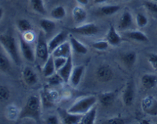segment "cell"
<instances>
[{
	"mask_svg": "<svg viewBox=\"0 0 157 124\" xmlns=\"http://www.w3.org/2000/svg\"><path fill=\"white\" fill-rule=\"evenodd\" d=\"M71 46L70 42L64 41L53 51L52 55L54 56V58L63 57V58H67L71 56Z\"/></svg>",
	"mask_w": 157,
	"mask_h": 124,
	"instance_id": "obj_13",
	"label": "cell"
},
{
	"mask_svg": "<svg viewBox=\"0 0 157 124\" xmlns=\"http://www.w3.org/2000/svg\"><path fill=\"white\" fill-rule=\"evenodd\" d=\"M0 44L2 46L6 53L9 55L12 61L16 65H19L21 64V59H20L16 41L13 35L10 33L0 35Z\"/></svg>",
	"mask_w": 157,
	"mask_h": 124,
	"instance_id": "obj_2",
	"label": "cell"
},
{
	"mask_svg": "<svg viewBox=\"0 0 157 124\" xmlns=\"http://www.w3.org/2000/svg\"><path fill=\"white\" fill-rule=\"evenodd\" d=\"M41 114V98L36 94L29 96L25 105L19 113V119H32L36 122H39Z\"/></svg>",
	"mask_w": 157,
	"mask_h": 124,
	"instance_id": "obj_1",
	"label": "cell"
},
{
	"mask_svg": "<svg viewBox=\"0 0 157 124\" xmlns=\"http://www.w3.org/2000/svg\"><path fill=\"white\" fill-rule=\"evenodd\" d=\"M70 44L71 48L76 53L80 54H86L88 51L87 47L84 44H83L81 41H78L76 38H75L73 35L70 36Z\"/></svg>",
	"mask_w": 157,
	"mask_h": 124,
	"instance_id": "obj_17",
	"label": "cell"
},
{
	"mask_svg": "<svg viewBox=\"0 0 157 124\" xmlns=\"http://www.w3.org/2000/svg\"><path fill=\"white\" fill-rule=\"evenodd\" d=\"M97 102V97L94 96H88L83 97L73 104L67 110L69 113L83 115L87 113L90 108L95 106Z\"/></svg>",
	"mask_w": 157,
	"mask_h": 124,
	"instance_id": "obj_3",
	"label": "cell"
},
{
	"mask_svg": "<svg viewBox=\"0 0 157 124\" xmlns=\"http://www.w3.org/2000/svg\"><path fill=\"white\" fill-rule=\"evenodd\" d=\"M69 30L73 33L78 34V35L90 36L98 34L99 32V28L94 23H87L81 26L69 28Z\"/></svg>",
	"mask_w": 157,
	"mask_h": 124,
	"instance_id": "obj_6",
	"label": "cell"
},
{
	"mask_svg": "<svg viewBox=\"0 0 157 124\" xmlns=\"http://www.w3.org/2000/svg\"><path fill=\"white\" fill-rule=\"evenodd\" d=\"M10 97V90L6 86L0 85V102H5Z\"/></svg>",
	"mask_w": 157,
	"mask_h": 124,
	"instance_id": "obj_33",
	"label": "cell"
},
{
	"mask_svg": "<svg viewBox=\"0 0 157 124\" xmlns=\"http://www.w3.org/2000/svg\"><path fill=\"white\" fill-rule=\"evenodd\" d=\"M106 1H107V0H94V2L98 4V3H104Z\"/></svg>",
	"mask_w": 157,
	"mask_h": 124,
	"instance_id": "obj_43",
	"label": "cell"
},
{
	"mask_svg": "<svg viewBox=\"0 0 157 124\" xmlns=\"http://www.w3.org/2000/svg\"><path fill=\"white\" fill-rule=\"evenodd\" d=\"M141 107L146 114L150 116L157 115V100L153 96H148L144 97L141 102Z\"/></svg>",
	"mask_w": 157,
	"mask_h": 124,
	"instance_id": "obj_7",
	"label": "cell"
},
{
	"mask_svg": "<svg viewBox=\"0 0 157 124\" xmlns=\"http://www.w3.org/2000/svg\"><path fill=\"white\" fill-rule=\"evenodd\" d=\"M121 9V7L117 5H110V6H105L101 7V13L105 15H112L117 13Z\"/></svg>",
	"mask_w": 157,
	"mask_h": 124,
	"instance_id": "obj_30",
	"label": "cell"
},
{
	"mask_svg": "<svg viewBox=\"0 0 157 124\" xmlns=\"http://www.w3.org/2000/svg\"><path fill=\"white\" fill-rule=\"evenodd\" d=\"M125 1H127V0H125Z\"/></svg>",
	"mask_w": 157,
	"mask_h": 124,
	"instance_id": "obj_46",
	"label": "cell"
},
{
	"mask_svg": "<svg viewBox=\"0 0 157 124\" xmlns=\"http://www.w3.org/2000/svg\"><path fill=\"white\" fill-rule=\"evenodd\" d=\"M67 37V32L63 31V32H59L58 34H57L55 37L51 39V41L48 42V49L49 52L52 53L53 51L55 50V48L58 47L59 45H61L62 43H64V41H66Z\"/></svg>",
	"mask_w": 157,
	"mask_h": 124,
	"instance_id": "obj_12",
	"label": "cell"
},
{
	"mask_svg": "<svg viewBox=\"0 0 157 124\" xmlns=\"http://www.w3.org/2000/svg\"><path fill=\"white\" fill-rule=\"evenodd\" d=\"M144 6L150 13L157 16V3L153 2V1H146L144 2Z\"/></svg>",
	"mask_w": 157,
	"mask_h": 124,
	"instance_id": "obj_35",
	"label": "cell"
},
{
	"mask_svg": "<svg viewBox=\"0 0 157 124\" xmlns=\"http://www.w3.org/2000/svg\"><path fill=\"white\" fill-rule=\"evenodd\" d=\"M72 15L77 23H82L87 18V12L81 6H76L72 10Z\"/></svg>",
	"mask_w": 157,
	"mask_h": 124,
	"instance_id": "obj_22",
	"label": "cell"
},
{
	"mask_svg": "<svg viewBox=\"0 0 157 124\" xmlns=\"http://www.w3.org/2000/svg\"><path fill=\"white\" fill-rule=\"evenodd\" d=\"M147 59H148L149 63H150V65L152 66V67H153L154 70H157V54H149L148 56H147Z\"/></svg>",
	"mask_w": 157,
	"mask_h": 124,
	"instance_id": "obj_38",
	"label": "cell"
},
{
	"mask_svg": "<svg viewBox=\"0 0 157 124\" xmlns=\"http://www.w3.org/2000/svg\"><path fill=\"white\" fill-rule=\"evenodd\" d=\"M66 11L62 6H58L54 8L51 12V16L55 19H62L65 17Z\"/></svg>",
	"mask_w": 157,
	"mask_h": 124,
	"instance_id": "obj_29",
	"label": "cell"
},
{
	"mask_svg": "<svg viewBox=\"0 0 157 124\" xmlns=\"http://www.w3.org/2000/svg\"><path fill=\"white\" fill-rule=\"evenodd\" d=\"M105 123H108V124H124L125 123L124 119L120 117H114L112 118V119H108L105 122Z\"/></svg>",
	"mask_w": 157,
	"mask_h": 124,
	"instance_id": "obj_39",
	"label": "cell"
},
{
	"mask_svg": "<svg viewBox=\"0 0 157 124\" xmlns=\"http://www.w3.org/2000/svg\"><path fill=\"white\" fill-rule=\"evenodd\" d=\"M76 1L78 2V3H79L80 5H82V6H86L89 2L88 0H76Z\"/></svg>",
	"mask_w": 157,
	"mask_h": 124,
	"instance_id": "obj_41",
	"label": "cell"
},
{
	"mask_svg": "<svg viewBox=\"0 0 157 124\" xmlns=\"http://www.w3.org/2000/svg\"><path fill=\"white\" fill-rule=\"evenodd\" d=\"M136 22L140 28H144L148 24V18L144 14L138 13L136 16Z\"/></svg>",
	"mask_w": 157,
	"mask_h": 124,
	"instance_id": "obj_34",
	"label": "cell"
},
{
	"mask_svg": "<svg viewBox=\"0 0 157 124\" xmlns=\"http://www.w3.org/2000/svg\"><path fill=\"white\" fill-rule=\"evenodd\" d=\"M135 96V89L134 84L132 81H130L126 85L124 89V93H123V101L127 107H130L133 104V100Z\"/></svg>",
	"mask_w": 157,
	"mask_h": 124,
	"instance_id": "obj_10",
	"label": "cell"
},
{
	"mask_svg": "<svg viewBox=\"0 0 157 124\" xmlns=\"http://www.w3.org/2000/svg\"><path fill=\"white\" fill-rule=\"evenodd\" d=\"M141 83L146 89L154 88L157 85V76L154 74H144L141 77Z\"/></svg>",
	"mask_w": 157,
	"mask_h": 124,
	"instance_id": "obj_19",
	"label": "cell"
},
{
	"mask_svg": "<svg viewBox=\"0 0 157 124\" xmlns=\"http://www.w3.org/2000/svg\"><path fill=\"white\" fill-rule=\"evenodd\" d=\"M127 37L133 41H140V42H147L149 41V38L144 32L140 31H131L127 33Z\"/></svg>",
	"mask_w": 157,
	"mask_h": 124,
	"instance_id": "obj_24",
	"label": "cell"
},
{
	"mask_svg": "<svg viewBox=\"0 0 157 124\" xmlns=\"http://www.w3.org/2000/svg\"><path fill=\"white\" fill-rule=\"evenodd\" d=\"M30 5L35 12L41 15H46V9L43 0H30Z\"/></svg>",
	"mask_w": 157,
	"mask_h": 124,
	"instance_id": "obj_27",
	"label": "cell"
},
{
	"mask_svg": "<svg viewBox=\"0 0 157 124\" xmlns=\"http://www.w3.org/2000/svg\"><path fill=\"white\" fill-rule=\"evenodd\" d=\"M84 69H85V67L84 65H78L76 66L75 68H73L70 77L71 84H72V86L77 87L80 84L83 73H84Z\"/></svg>",
	"mask_w": 157,
	"mask_h": 124,
	"instance_id": "obj_15",
	"label": "cell"
},
{
	"mask_svg": "<svg viewBox=\"0 0 157 124\" xmlns=\"http://www.w3.org/2000/svg\"><path fill=\"white\" fill-rule=\"evenodd\" d=\"M3 14H4V10H3L2 8L0 7V20H1L2 18Z\"/></svg>",
	"mask_w": 157,
	"mask_h": 124,
	"instance_id": "obj_42",
	"label": "cell"
},
{
	"mask_svg": "<svg viewBox=\"0 0 157 124\" xmlns=\"http://www.w3.org/2000/svg\"><path fill=\"white\" fill-rule=\"evenodd\" d=\"M113 72L107 65H102L97 70V78L101 82H108L113 79Z\"/></svg>",
	"mask_w": 157,
	"mask_h": 124,
	"instance_id": "obj_9",
	"label": "cell"
},
{
	"mask_svg": "<svg viewBox=\"0 0 157 124\" xmlns=\"http://www.w3.org/2000/svg\"><path fill=\"white\" fill-rule=\"evenodd\" d=\"M73 70V61H72L71 55L67 58V62L61 68L58 70V73L61 75L64 82H68L70 81L71 72Z\"/></svg>",
	"mask_w": 157,
	"mask_h": 124,
	"instance_id": "obj_11",
	"label": "cell"
},
{
	"mask_svg": "<svg viewBox=\"0 0 157 124\" xmlns=\"http://www.w3.org/2000/svg\"><path fill=\"white\" fill-rule=\"evenodd\" d=\"M67 58H63V57H56V58H54L56 70H58L60 68H61L65 64V63L67 62Z\"/></svg>",
	"mask_w": 157,
	"mask_h": 124,
	"instance_id": "obj_37",
	"label": "cell"
},
{
	"mask_svg": "<svg viewBox=\"0 0 157 124\" xmlns=\"http://www.w3.org/2000/svg\"><path fill=\"white\" fill-rule=\"evenodd\" d=\"M19 44L21 54H22V56L24 57L25 59L27 60L29 62L33 63L35 61L36 54H35L32 44L29 43V41L25 39L24 37H20Z\"/></svg>",
	"mask_w": 157,
	"mask_h": 124,
	"instance_id": "obj_5",
	"label": "cell"
},
{
	"mask_svg": "<svg viewBox=\"0 0 157 124\" xmlns=\"http://www.w3.org/2000/svg\"><path fill=\"white\" fill-rule=\"evenodd\" d=\"M46 122L48 124H58L59 123V119H58V116H55V115H51L50 116L47 118L46 119Z\"/></svg>",
	"mask_w": 157,
	"mask_h": 124,
	"instance_id": "obj_40",
	"label": "cell"
},
{
	"mask_svg": "<svg viewBox=\"0 0 157 124\" xmlns=\"http://www.w3.org/2000/svg\"><path fill=\"white\" fill-rule=\"evenodd\" d=\"M62 122L65 124H77L80 123L83 115L76 114V113H69L68 111H61Z\"/></svg>",
	"mask_w": 157,
	"mask_h": 124,
	"instance_id": "obj_14",
	"label": "cell"
},
{
	"mask_svg": "<svg viewBox=\"0 0 157 124\" xmlns=\"http://www.w3.org/2000/svg\"><path fill=\"white\" fill-rule=\"evenodd\" d=\"M10 61L6 56L0 54V70L2 71H8L10 69Z\"/></svg>",
	"mask_w": 157,
	"mask_h": 124,
	"instance_id": "obj_32",
	"label": "cell"
},
{
	"mask_svg": "<svg viewBox=\"0 0 157 124\" xmlns=\"http://www.w3.org/2000/svg\"><path fill=\"white\" fill-rule=\"evenodd\" d=\"M140 123H150V122H149L148 120H142L140 122Z\"/></svg>",
	"mask_w": 157,
	"mask_h": 124,
	"instance_id": "obj_44",
	"label": "cell"
},
{
	"mask_svg": "<svg viewBox=\"0 0 157 124\" xmlns=\"http://www.w3.org/2000/svg\"><path fill=\"white\" fill-rule=\"evenodd\" d=\"M136 54L133 51H130L123 56V61L127 67H132L136 63Z\"/></svg>",
	"mask_w": 157,
	"mask_h": 124,
	"instance_id": "obj_28",
	"label": "cell"
},
{
	"mask_svg": "<svg viewBox=\"0 0 157 124\" xmlns=\"http://www.w3.org/2000/svg\"><path fill=\"white\" fill-rule=\"evenodd\" d=\"M17 28L18 30L24 35V34L30 32L32 30V23L25 18H21L17 21Z\"/></svg>",
	"mask_w": 157,
	"mask_h": 124,
	"instance_id": "obj_25",
	"label": "cell"
},
{
	"mask_svg": "<svg viewBox=\"0 0 157 124\" xmlns=\"http://www.w3.org/2000/svg\"><path fill=\"white\" fill-rule=\"evenodd\" d=\"M56 68L55 66V61H54V56L52 54L49 55L47 61L44 62V67H43V74L45 77H48L51 75L55 73Z\"/></svg>",
	"mask_w": 157,
	"mask_h": 124,
	"instance_id": "obj_18",
	"label": "cell"
},
{
	"mask_svg": "<svg viewBox=\"0 0 157 124\" xmlns=\"http://www.w3.org/2000/svg\"><path fill=\"white\" fill-rule=\"evenodd\" d=\"M35 54H36L37 58L41 60L42 62H45L50 55L48 43H47V41H46V35L42 30L40 31L38 33Z\"/></svg>",
	"mask_w": 157,
	"mask_h": 124,
	"instance_id": "obj_4",
	"label": "cell"
},
{
	"mask_svg": "<svg viewBox=\"0 0 157 124\" xmlns=\"http://www.w3.org/2000/svg\"><path fill=\"white\" fill-rule=\"evenodd\" d=\"M92 47L94 48L97 49L99 51H105L109 47V43L107 41H95L92 44Z\"/></svg>",
	"mask_w": 157,
	"mask_h": 124,
	"instance_id": "obj_36",
	"label": "cell"
},
{
	"mask_svg": "<svg viewBox=\"0 0 157 124\" xmlns=\"http://www.w3.org/2000/svg\"><path fill=\"white\" fill-rule=\"evenodd\" d=\"M47 78V81L48 84H50L52 86H56V85H59L60 84L63 82V79L62 77H61V75L59 74L58 73H53L52 75H51L50 77Z\"/></svg>",
	"mask_w": 157,
	"mask_h": 124,
	"instance_id": "obj_31",
	"label": "cell"
},
{
	"mask_svg": "<svg viewBox=\"0 0 157 124\" xmlns=\"http://www.w3.org/2000/svg\"><path fill=\"white\" fill-rule=\"evenodd\" d=\"M97 108L94 106L87 113L83 114L80 123L81 124H94L96 120Z\"/></svg>",
	"mask_w": 157,
	"mask_h": 124,
	"instance_id": "obj_21",
	"label": "cell"
},
{
	"mask_svg": "<svg viewBox=\"0 0 157 124\" xmlns=\"http://www.w3.org/2000/svg\"><path fill=\"white\" fill-rule=\"evenodd\" d=\"M21 76L24 82L27 84L28 86H34L35 84L38 83V76L35 73V70L32 67L26 66L23 68L22 72H21Z\"/></svg>",
	"mask_w": 157,
	"mask_h": 124,
	"instance_id": "obj_8",
	"label": "cell"
},
{
	"mask_svg": "<svg viewBox=\"0 0 157 124\" xmlns=\"http://www.w3.org/2000/svg\"><path fill=\"white\" fill-rule=\"evenodd\" d=\"M39 24L43 32L45 33V35L52 33L56 28V24H55V21L47 19V18H42V19L40 20Z\"/></svg>",
	"mask_w": 157,
	"mask_h": 124,
	"instance_id": "obj_23",
	"label": "cell"
},
{
	"mask_svg": "<svg viewBox=\"0 0 157 124\" xmlns=\"http://www.w3.org/2000/svg\"><path fill=\"white\" fill-rule=\"evenodd\" d=\"M133 24V17L129 11H125L123 13L119 22V28L122 30L128 29Z\"/></svg>",
	"mask_w": 157,
	"mask_h": 124,
	"instance_id": "obj_20",
	"label": "cell"
},
{
	"mask_svg": "<svg viewBox=\"0 0 157 124\" xmlns=\"http://www.w3.org/2000/svg\"><path fill=\"white\" fill-rule=\"evenodd\" d=\"M106 39H107L109 44L113 46L118 45V44H121V42L122 41V38H121V35L117 33V32L116 29H115V28L113 27V25L110 26V28H109Z\"/></svg>",
	"mask_w": 157,
	"mask_h": 124,
	"instance_id": "obj_16",
	"label": "cell"
},
{
	"mask_svg": "<svg viewBox=\"0 0 157 124\" xmlns=\"http://www.w3.org/2000/svg\"><path fill=\"white\" fill-rule=\"evenodd\" d=\"M115 93L113 92H106L100 95L99 100L104 107L110 106L114 101Z\"/></svg>",
	"mask_w": 157,
	"mask_h": 124,
	"instance_id": "obj_26",
	"label": "cell"
},
{
	"mask_svg": "<svg viewBox=\"0 0 157 124\" xmlns=\"http://www.w3.org/2000/svg\"><path fill=\"white\" fill-rule=\"evenodd\" d=\"M150 1H154V2H157V0H150Z\"/></svg>",
	"mask_w": 157,
	"mask_h": 124,
	"instance_id": "obj_45",
	"label": "cell"
}]
</instances>
